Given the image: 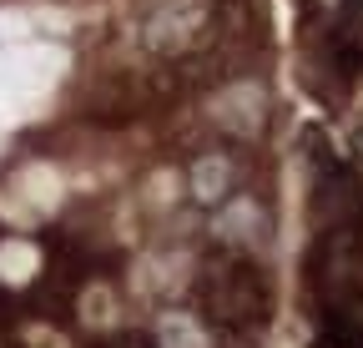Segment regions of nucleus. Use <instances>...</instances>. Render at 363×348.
Instances as JSON below:
<instances>
[{
	"instance_id": "nucleus-1",
	"label": "nucleus",
	"mask_w": 363,
	"mask_h": 348,
	"mask_svg": "<svg viewBox=\"0 0 363 348\" xmlns=\"http://www.w3.org/2000/svg\"><path fill=\"white\" fill-rule=\"evenodd\" d=\"M328 187L333 217L308 257L318 348H363V182L338 167Z\"/></svg>"
},
{
	"instance_id": "nucleus-2",
	"label": "nucleus",
	"mask_w": 363,
	"mask_h": 348,
	"mask_svg": "<svg viewBox=\"0 0 363 348\" xmlns=\"http://www.w3.org/2000/svg\"><path fill=\"white\" fill-rule=\"evenodd\" d=\"M202 318L217 328H262L272 318V278L247 252H222L202 273Z\"/></svg>"
},
{
	"instance_id": "nucleus-3",
	"label": "nucleus",
	"mask_w": 363,
	"mask_h": 348,
	"mask_svg": "<svg viewBox=\"0 0 363 348\" xmlns=\"http://www.w3.org/2000/svg\"><path fill=\"white\" fill-rule=\"evenodd\" d=\"M212 182H217V192H222V187H227V172L207 157V162H197V197H207V202H212Z\"/></svg>"
},
{
	"instance_id": "nucleus-4",
	"label": "nucleus",
	"mask_w": 363,
	"mask_h": 348,
	"mask_svg": "<svg viewBox=\"0 0 363 348\" xmlns=\"http://www.w3.org/2000/svg\"><path fill=\"white\" fill-rule=\"evenodd\" d=\"M111 348H147V343H111Z\"/></svg>"
}]
</instances>
